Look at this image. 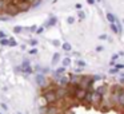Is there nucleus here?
<instances>
[{
  "label": "nucleus",
  "mask_w": 124,
  "mask_h": 114,
  "mask_svg": "<svg viewBox=\"0 0 124 114\" xmlns=\"http://www.w3.org/2000/svg\"><path fill=\"white\" fill-rule=\"evenodd\" d=\"M43 30H44V28H43V27H40L38 31H36V32H38V34H41V32H43Z\"/></svg>",
  "instance_id": "27"
},
{
  "label": "nucleus",
  "mask_w": 124,
  "mask_h": 114,
  "mask_svg": "<svg viewBox=\"0 0 124 114\" xmlns=\"http://www.w3.org/2000/svg\"><path fill=\"white\" fill-rule=\"evenodd\" d=\"M30 43H31V44H32V46H36V44H38V42H36V40H31V42H30Z\"/></svg>",
  "instance_id": "28"
},
{
  "label": "nucleus",
  "mask_w": 124,
  "mask_h": 114,
  "mask_svg": "<svg viewBox=\"0 0 124 114\" xmlns=\"http://www.w3.org/2000/svg\"><path fill=\"white\" fill-rule=\"evenodd\" d=\"M79 18H80V19H84V18H85V15H84V12H79Z\"/></svg>",
  "instance_id": "18"
},
{
  "label": "nucleus",
  "mask_w": 124,
  "mask_h": 114,
  "mask_svg": "<svg viewBox=\"0 0 124 114\" xmlns=\"http://www.w3.org/2000/svg\"><path fill=\"white\" fill-rule=\"evenodd\" d=\"M117 71H119V68H111V71H109V73H111V74H116Z\"/></svg>",
  "instance_id": "19"
},
{
  "label": "nucleus",
  "mask_w": 124,
  "mask_h": 114,
  "mask_svg": "<svg viewBox=\"0 0 124 114\" xmlns=\"http://www.w3.org/2000/svg\"><path fill=\"white\" fill-rule=\"evenodd\" d=\"M0 43H1V46H9V40H8V39H6V38L0 39Z\"/></svg>",
  "instance_id": "11"
},
{
  "label": "nucleus",
  "mask_w": 124,
  "mask_h": 114,
  "mask_svg": "<svg viewBox=\"0 0 124 114\" xmlns=\"http://www.w3.org/2000/svg\"><path fill=\"white\" fill-rule=\"evenodd\" d=\"M70 65H71V59L70 58H65V59L63 60V66L65 67V66H70Z\"/></svg>",
  "instance_id": "13"
},
{
  "label": "nucleus",
  "mask_w": 124,
  "mask_h": 114,
  "mask_svg": "<svg viewBox=\"0 0 124 114\" xmlns=\"http://www.w3.org/2000/svg\"><path fill=\"white\" fill-rule=\"evenodd\" d=\"M63 50H64V51H70V50H71V44L70 43H64V44H63Z\"/></svg>",
  "instance_id": "12"
},
{
  "label": "nucleus",
  "mask_w": 124,
  "mask_h": 114,
  "mask_svg": "<svg viewBox=\"0 0 124 114\" xmlns=\"http://www.w3.org/2000/svg\"><path fill=\"white\" fill-rule=\"evenodd\" d=\"M25 73H28V74H30V73H32V70H31V67H30V66H28V67H25Z\"/></svg>",
  "instance_id": "22"
},
{
  "label": "nucleus",
  "mask_w": 124,
  "mask_h": 114,
  "mask_svg": "<svg viewBox=\"0 0 124 114\" xmlns=\"http://www.w3.org/2000/svg\"><path fill=\"white\" fill-rule=\"evenodd\" d=\"M64 73V67H62V68H57V74H63Z\"/></svg>",
  "instance_id": "20"
},
{
  "label": "nucleus",
  "mask_w": 124,
  "mask_h": 114,
  "mask_svg": "<svg viewBox=\"0 0 124 114\" xmlns=\"http://www.w3.org/2000/svg\"><path fill=\"white\" fill-rule=\"evenodd\" d=\"M43 98L46 99L47 105H55V103L59 101L55 90H48V91H47V90H43Z\"/></svg>",
  "instance_id": "1"
},
{
  "label": "nucleus",
  "mask_w": 124,
  "mask_h": 114,
  "mask_svg": "<svg viewBox=\"0 0 124 114\" xmlns=\"http://www.w3.org/2000/svg\"><path fill=\"white\" fill-rule=\"evenodd\" d=\"M57 59H59V54H55L54 55V62H56Z\"/></svg>",
  "instance_id": "25"
},
{
  "label": "nucleus",
  "mask_w": 124,
  "mask_h": 114,
  "mask_svg": "<svg viewBox=\"0 0 124 114\" xmlns=\"http://www.w3.org/2000/svg\"><path fill=\"white\" fill-rule=\"evenodd\" d=\"M14 32H16V34L22 32V27H19V26H16V27L14 28Z\"/></svg>",
  "instance_id": "14"
},
{
  "label": "nucleus",
  "mask_w": 124,
  "mask_h": 114,
  "mask_svg": "<svg viewBox=\"0 0 124 114\" xmlns=\"http://www.w3.org/2000/svg\"><path fill=\"white\" fill-rule=\"evenodd\" d=\"M81 79H83V76H81V75H71V76H70V82H71V83L78 85V86L80 85Z\"/></svg>",
  "instance_id": "5"
},
{
  "label": "nucleus",
  "mask_w": 124,
  "mask_h": 114,
  "mask_svg": "<svg viewBox=\"0 0 124 114\" xmlns=\"http://www.w3.org/2000/svg\"><path fill=\"white\" fill-rule=\"evenodd\" d=\"M67 22L70 23V24H72V23H75V18H68Z\"/></svg>",
  "instance_id": "16"
},
{
  "label": "nucleus",
  "mask_w": 124,
  "mask_h": 114,
  "mask_svg": "<svg viewBox=\"0 0 124 114\" xmlns=\"http://www.w3.org/2000/svg\"><path fill=\"white\" fill-rule=\"evenodd\" d=\"M81 7H83L81 4H76V8H78V10H81Z\"/></svg>",
  "instance_id": "30"
},
{
  "label": "nucleus",
  "mask_w": 124,
  "mask_h": 114,
  "mask_svg": "<svg viewBox=\"0 0 124 114\" xmlns=\"http://www.w3.org/2000/svg\"><path fill=\"white\" fill-rule=\"evenodd\" d=\"M99 39H101V40H104V39H107V35H105V34H103V35H100V36H99Z\"/></svg>",
  "instance_id": "21"
},
{
  "label": "nucleus",
  "mask_w": 124,
  "mask_h": 114,
  "mask_svg": "<svg viewBox=\"0 0 124 114\" xmlns=\"http://www.w3.org/2000/svg\"><path fill=\"white\" fill-rule=\"evenodd\" d=\"M103 50V47L101 46H99V47H96V51H101Z\"/></svg>",
  "instance_id": "31"
},
{
  "label": "nucleus",
  "mask_w": 124,
  "mask_h": 114,
  "mask_svg": "<svg viewBox=\"0 0 124 114\" xmlns=\"http://www.w3.org/2000/svg\"><path fill=\"white\" fill-rule=\"evenodd\" d=\"M92 98H93V91L92 90H87V95H85L84 102H87V105H89V103H92Z\"/></svg>",
  "instance_id": "7"
},
{
  "label": "nucleus",
  "mask_w": 124,
  "mask_h": 114,
  "mask_svg": "<svg viewBox=\"0 0 124 114\" xmlns=\"http://www.w3.org/2000/svg\"><path fill=\"white\" fill-rule=\"evenodd\" d=\"M123 67H124L123 65H116V68H123Z\"/></svg>",
  "instance_id": "32"
},
{
  "label": "nucleus",
  "mask_w": 124,
  "mask_h": 114,
  "mask_svg": "<svg viewBox=\"0 0 124 114\" xmlns=\"http://www.w3.org/2000/svg\"><path fill=\"white\" fill-rule=\"evenodd\" d=\"M85 95H87V90L81 89V87H78V90H76V94H75V98L79 101V102H84V99H85Z\"/></svg>",
  "instance_id": "4"
},
{
  "label": "nucleus",
  "mask_w": 124,
  "mask_h": 114,
  "mask_svg": "<svg viewBox=\"0 0 124 114\" xmlns=\"http://www.w3.org/2000/svg\"><path fill=\"white\" fill-rule=\"evenodd\" d=\"M6 12L9 15V16H15V15L20 14V10H19V7H17L15 3H11V1H9V4H8V7H7Z\"/></svg>",
  "instance_id": "3"
},
{
  "label": "nucleus",
  "mask_w": 124,
  "mask_h": 114,
  "mask_svg": "<svg viewBox=\"0 0 124 114\" xmlns=\"http://www.w3.org/2000/svg\"><path fill=\"white\" fill-rule=\"evenodd\" d=\"M55 22H56V19H55V18H52L51 20H49V23L47 26H52V24H55Z\"/></svg>",
  "instance_id": "17"
},
{
  "label": "nucleus",
  "mask_w": 124,
  "mask_h": 114,
  "mask_svg": "<svg viewBox=\"0 0 124 114\" xmlns=\"http://www.w3.org/2000/svg\"><path fill=\"white\" fill-rule=\"evenodd\" d=\"M3 38H6V34L3 31H0V39H3Z\"/></svg>",
  "instance_id": "23"
},
{
  "label": "nucleus",
  "mask_w": 124,
  "mask_h": 114,
  "mask_svg": "<svg viewBox=\"0 0 124 114\" xmlns=\"http://www.w3.org/2000/svg\"><path fill=\"white\" fill-rule=\"evenodd\" d=\"M111 30H112L115 34H119V27L115 24V23H111Z\"/></svg>",
  "instance_id": "9"
},
{
  "label": "nucleus",
  "mask_w": 124,
  "mask_h": 114,
  "mask_svg": "<svg viewBox=\"0 0 124 114\" xmlns=\"http://www.w3.org/2000/svg\"><path fill=\"white\" fill-rule=\"evenodd\" d=\"M93 81H95V78H91V76H83L79 87H81V89H84V90H92Z\"/></svg>",
  "instance_id": "2"
},
{
  "label": "nucleus",
  "mask_w": 124,
  "mask_h": 114,
  "mask_svg": "<svg viewBox=\"0 0 124 114\" xmlns=\"http://www.w3.org/2000/svg\"><path fill=\"white\" fill-rule=\"evenodd\" d=\"M8 4H9V0H0V14L6 12Z\"/></svg>",
  "instance_id": "6"
},
{
  "label": "nucleus",
  "mask_w": 124,
  "mask_h": 114,
  "mask_svg": "<svg viewBox=\"0 0 124 114\" xmlns=\"http://www.w3.org/2000/svg\"><path fill=\"white\" fill-rule=\"evenodd\" d=\"M123 22H124V20H123Z\"/></svg>",
  "instance_id": "33"
},
{
  "label": "nucleus",
  "mask_w": 124,
  "mask_h": 114,
  "mask_svg": "<svg viewBox=\"0 0 124 114\" xmlns=\"http://www.w3.org/2000/svg\"><path fill=\"white\" fill-rule=\"evenodd\" d=\"M117 105H120L121 107H124V89L121 90L117 95Z\"/></svg>",
  "instance_id": "8"
},
{
  "label": "nucleus",
  "mask_w": 124,
  "mask_h": 114,
  "mask_svg": "<svg viewBox=\"0 0 124 114\" xmlns=\"http://www.w3.org/2000/svg\"><path fill=\"white\" fill-rule=\"evenodd\" d=\"M107 19L109 20V23H115L116 22V19H115V16H113L112 14H107Z\"/></svg>",
  "instance_id": "10"
},
{
  "label": "nucleus",
  "mask_w": 124,
  "mask_h": 114,
  "mask_svg": "<svg viewBox=\"0 0 124 114\" xmlns=\"http://www.w3.org/2000/svg\"><path fill=\"white\" fill-rule=\"evenodd\" d=\"M87 3H88V4H93L95 0H87Z\"/></svg>",
  "instance_id": "29"
},
{
  "label": "nucleus",
  "mask_w": 124,
  "mask_h": 114,
  "mask_svg": "<svg viewBox=\"0 0 124 114\" xmlns=\"http://www.w3.org/2000/svg\"><path fill=\"white\" fill-rule=\"evenodd\" d=\"M38 52V50L36 48H32V50H30V54H36Z\"/></svg>",
  "instance_id": "24"
},
{
  "label": "nucleus",
  "mask_w": 124,
  "mask_h": 114,
  "mask_svg": "<svg viewBox=\"0 0 124 114\" xmlns=\"http://www.w3.org/2000/svg\"><path fill=\"white\" fill-rule=\"evenodd\" d=\"M78 65H80V66H85V63H84L83 60H78Z\"/></svg>",
  "instance_id": "26"
},
{
  "label": "nucleus",
  "mask_w": 124,
  "mask_h": 114,
  "mask_svg": "<svg viewBox=\"0 0 124 114\" xmlns=\"http://www.w3.org/2000/svg\"><path fill=\"white\" fill-rule=\"evenodd\" d=\"M16 40H14V39H9V46H12V47H14V46H16Z\"/></svg>",
  "instance_id": "15"
}]
</instances>
